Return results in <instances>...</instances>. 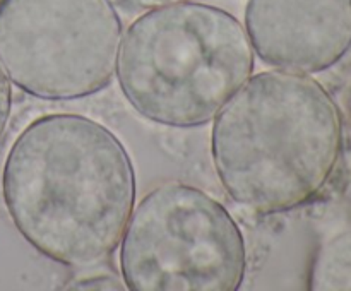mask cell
<instances>
[{
  "label": "cell",
  "instance_id": "obj_11",
  "mask_svg": "<svg viewBox=\"0 0 351 291\" xmlns=\"http://www.w3.org/2000/svg\"><path fill=\"white\" fill-rule=\"evenodd\" d=\"M0 2H2V0H0Z\"/></svg>",
  "mask_w": 351,
  "mask_h": 291
},
{
  "label": "cell",
  "instance_id": "obj_3",
  "mask_svg": "<svg viewBox=\"0 0 351 291\" xmlns=\"http://www.w3.org/2000/svg\"><path fill=\"white\" fill-rule=\"evenodd\" d=\"M254 64L245 26L219 7L192 0L137 17L123 34L115 72L141 116L189 129L211 122Z\"/></svg>",
  "mask_w": 351,
  "mask_h": 291
},
{
  "label": "cell",
  "instance_id": "obj_10",
  "mask_svg": "<svg viewBox=\"0 0 351 291\" xmlns=\"http://www.w3.org/2000/svg\"><path fill=\"white\" fill-rule=\"evenodd\" d=\"M125 3H129L130 7H136V9H158V7L165 5H173V3H182V2H192V0H123Z\"/></svg>",
  "mask_w": 351,
  "mask_h": 291
},
{
  "label": "cell",
  "instance_id": "obj_5",
  "mask_svg": "<svg viewBox=\"0 0 351 291\" xmlns=\"http://www.w3.org/2000/svg\"><path fill=\"white\" fill-rule=\"evenodd\" d=\"M123 38L112 0H2L0 62L19 89L41 99L105 89Z\"/></svg>",
  "mask_w": 351,
  "mask_h": 291
},
{
  "label": "cell",
  "instance_id": "obj_8",
  "mask_svg": "<svg viewBox=\"0 0 351 291\" xmlns=\"http://www.w3.org/2000/svg\"><path fill=\"white\" fill-rule=\"evenodd\" d=\"M10 113H12V81L0 62V140L9 125Z\"/></svg>",
  "mask_w": 351,
  "mask_h": 291
},
{
  "label": "cell",
  "instance_id": "obj_1",
  "mask_svg": "<svg viewBox=\"0 0 351 291\" xmlns=\"http://www.w3.org/2000/svg\"><path fill=\"white\" fill-rule=\"evenodd\" d=\"M2 195L17 231L69 267H89L120 245L136 202V170L122 140L77 113L33 120L10 146Z\"/></svg>",
  "mask_w": 351,
  "mask_h": 291
},
{
  "label": "cell",
  "instance_id": "obj_4",
  "mask_svg": "<svg viewBox=\"0 0 351 291\" xmlns=\"http://www.w3.org/2000/svg\"><path fill=\"white\" fill-rule=\"evenodd\" d=\"M247 267L239 223L194 185L170 181L132 209L120 273L134 291H237Z\"/></svg>",
  "mask_w": 351,
  "mask_h": 291
},
{
  "label": "cell",
  "instance_id": "obj_6",
  "mask_svg": "<svg viewBox=\"0 0 351 291\" xmlns=\"http://www.w3.org/2000/svg\"><path fill=\"white\" fill-rule=\"evenodd\" d=\"M254 53L281 71L317 74L351 48V0H249Z\"/></svg>",
  "mask_w": 351,
  "mask_h": 291
},
{
  "label": "cell",
  "instance_id": "obj_9",
  "mask_svg": "<svg viewBox=\"0 0 351 291\" xmlns=\"http://www.w3.org/2000/svg\"><path fill=\"white\" fill-rule=\"evenodd\" d=\"M125 283L119 277L110 276V274H96V276L84 277V279L75 281L74 284H69L67 290H122Z\"/></svg>",
  "mask_w": 351,
  "mask_h": 291
},
{
  "label": "cell",
  "instance_id": "obj_7",
  "mask_svg": "<svg viewBox=\"0 0 351 291\" xmlns=\"http://www.w3.org/2000/svg\"><path fill=\"white\" fill-rule=\"evenodd\" d=\"M308 288L314 291H351V226L326 240L317 250Z\"/></svg>",
  "mask_w": 351,
  "mask_h": 291
},
{
  "label": "cell",
  "instance_id": "obj_2",
  "mask_svg": "<svg viewBox=\"0 0 351 291\" xmlns=\"http://www.w3.org/2000/svg\"><path fill=\"white\" fill-rule=\"evenodd\" d=\"M213 120L216 175L226 194L256 214L312 201L341 156V113L308 74L274 68L250 75Z\"/></svg>",
  "mask_w": 351,
  "mask_h": 291
}]
</instances>
